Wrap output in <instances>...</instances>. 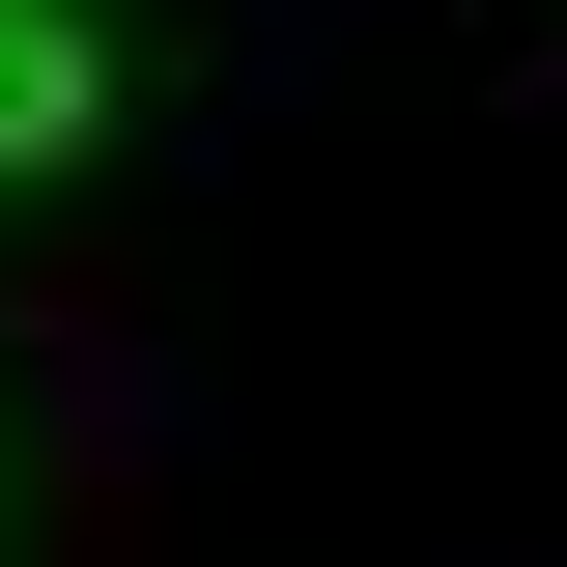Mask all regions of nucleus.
Wrapping results in <instances>:
<instances>
[{"label":"nucleus","instance_id":"nucleus-1","mask_svg":"<svg viewBox=\"0 0 567 567\" xmlns=\"http://www.w3.org/2000/svg\"><path fill=\"white\" fill-rule=\"evenodd\" d=\"M85 114H114V58H85V0H0V171H58Z\"/></svg>","mask_w":567,"mask_h":567}]
</instances>
